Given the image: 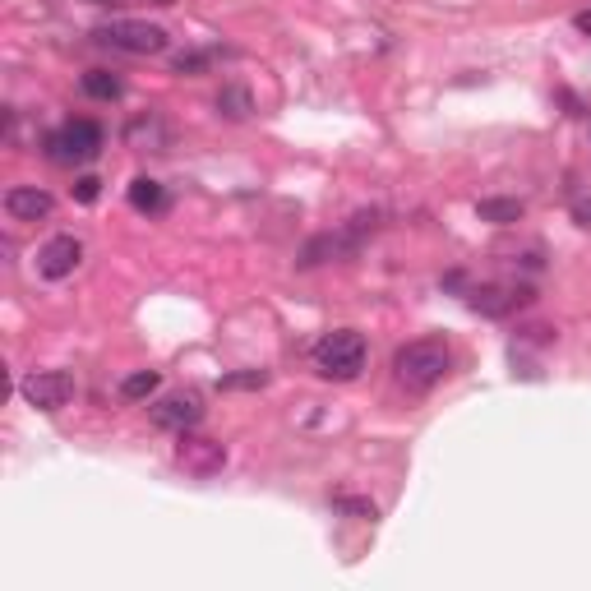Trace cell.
Instances as JSON below:
<instances>
[{
  "label": "cell",
  "instance_id": "obj_24",
  "mask_svg": "<svg viewBox=\"0 0 591 591\" xmlns=\"http://www.w3.org/2000/svg\"><path fill=\"white\" fill-rule=\"evenodd\" d=\"M157 5H171V0H157Z\"/></svg>",
  "mask_w": 591,
  "mask_h": 591
},
{
  "label": "cell",
  "instance_id": "obj_6",
  "mask_svg": "<svg viewBox=\"0 0 591 591\" xmlns=\"http://www.w3.org/2000/svg\"><path fill=\"white\" fill-rule=\"evenodd\" d=\"M19 398L37 411H61L74 398V374L65 370H33L19 379Z\"/></svg>",
  "mask_w": 591,
  "mask_h": 591
},
{
  "label": "cell",
  "instance_id": "obj_23",
  "mask_svg": "<svg viewBox=\"0 0 591 591\" xmlns=\"http://www.w3.org/2000/svg\"><path fill=\"white\" fill-rule=\"evenodd\" d=\"M573 24H578V28H582V33H591V10H582V14H578V19H573Z\"/></svg>",
  "mask_w": 591,
  "mask_h": 591
},
{
  "label": "cell",
  "instance_id": "obj_10",
  "mask_svg": "<svg viewBox=\"0 0 591 591\" xmlns=\"http://www.w3.org/2000/svg\"><path fill=\"white\" fill-rule=\"evenodd\" d=\"M79 259H84L79 236H51V241L37 250V273L47 282H65L74 268H79Z\"/></svg>",
  "mask_w": 591,
  "mask_h": 591
},
{
  "label": "cell",
  "instance_id": "obj_8",
  "mask_svg": "<svg viewBox=\"0 0 591 591\" xmlns=\"http://www.w3.org/2000/svg\"><path fill=\"white\" fill-rule=\"evenodd\" d=\"M176 467H185L190 476L208 481V476H218V471L227 467V448H222L218 439H208V435H194V430H185L181 444H176Z\"/></svg>",
  "mask_w": 591,
  "mask_h": 591
},
{
  "label": "cell",
  "instance_id": "obj_3",
  "mask_svg": "<svg viewBox=\"0 0 591 591\" xmlns=\"http://www.w3.org/2000/svg\"><path fill=\"white\" fill-rule=\"evenodd\" d=\"M314 370L333 379V384H351L365 370V338L356 328H333L314 342Z\"/></svg>",
  "mask_w": 591,
  "mask_h": 591
},
{
  "label": "cell",
  "instance_id": "obj_19",
  "mask_svg": "<svg viewBox=\"0 0 591 591\" xmlns=\"http://www.w3.org/2000/svg\"><path fill=\"white\" fill-rule=\"evenodd\" d=\"M213 65V51H181L176 56V74H204Z\"/></svg>",
  "mask_w": 591,
  "mask_h": 591
},
{
  "label": "cell",
  "instance_id": "obj_16",
  "mask_svg": "<svg viewBox=\"0 0 591 591\" xmlns=\"http://www.w3.org/2000/svg\"><path fill=\"white\" fill-rule=\"evenodd\" d=\"M84 93L97 97V102H116V97L125 93V84H121V79H116L111 70H88V74H84Z\"/></svg>",
  "mask_w": 591,
  "mask_h": 591
},
{
  "label": "cell",
  "instance_id": "obj_22",
  "mask_svg": "<svg viewBox=\"0 0 591 591\" xmlns=\"http://www.w3.org/2000/svg\"><path fill=\"white\" fill-rule=\"evenodd\" d=\"M573 222L591 231V199H578V204H573Z\"/></svg>",
  "mask_w": 591,
  "mask_h": 591
},
{
  "label": "cell",
  "instance_id": "obj_1",
  "mask_svg": "<svg viewBox=\"0 0 591 591\" xmlns=\"http://www.w3.org/2000/svg\"><path fill=\"white\" fill-rule=\"evenodd\" d=\"M379 227H384V213H379V208H361V213H351L338 231H324V236L305 241V250H301L296 264H301V268H319V264H342V259H356V254L365 250V241H370Z\"/></svg>",
  "mask_w": 591,
  "mask_h": 591
},
{
  "label": "cell",
  "instance_id": "obj_20",
  "mask_svg": "<svg viewBox=\"0 0 591 591\" xmlns=\"http://www.w3.org/2000/svg\"><path fill=\"white\" fill-rule=\"evenodd\" d=\"M333 508H338V513H351V518H379V508L370 504V499H351V495H338L333 499Z\"/></svg>",
  "mask_w": 591,
  "mask_h": 591
},
{
  "label": "cell",
  "instance_id": "obj_13",
  "mask_svg": "<svg viewBox=\"0 0 591 591\" xmlns=\"http://www.w3.org/2000/svg\"><path fill=\"white\" fill-rule=\"evenodd\" d=\"M130 208H139V213H162V208H167V190H162V181L139 176V181L130 185Z\"/></svg>",
  "mask_w": 591,
  "mask_h": 591
},
{
  "label": "cell",
  "instance_id": "obj_17",
  "mask_svg": "<svg viewBox=\"0 0 591 591\" xmlns=\"http://www.w3.org/2000/svg\"><path fill=\"white\" fill-rule=\"evenodd\" d=\"M130 144L134 148H148V153H162V148H167V130H162L153 116H148V121H134L130 125Z\"/></svg>",
  "mask_w": 591,
  "mask_h": 591
},
{
  "label": "cell",
  "instance_id": "obj_2",
  "mask_svg": "<svg viewBox=\"0 0 591 591\" xmlns=\"http://www.w3.org/2000/svg\"><path fill=\"white\" fill-rule=\"evenodd\" d=\"M448 370H453V356H448V347L435 338L407 342V347H398V356H393V379H398L407 393H430V388H439L448 379Z\"/></svg>",
  "mask_w": 591,
  "mask_h": 591
},
{
  "label": "cell",
  "instance_id": "obj_14",
  "mask_svg": "<svg viewBox=\"0 0 591 591\" xmlns=\"http://www.w3.org/2000/svg\"><path fill=\"white\" fill-rule=\"evenodd\" d=\"M162 388V374L157 370H134V374H125L121 379V398L125 402H148Z\"/></svg>",
  "mask_w": 591,
  "mask_h": 591
},
{
  "label": "cell",
  "instance_id": "obj_7",
  "mask_svg": "<svg viewBox=\"0 0 591 591\" xmlns=\"http://www.w3.org/2000/svg\"><path fill=\"white\" fill-rule=\"evenodd\" d=\"M531 296H536V291H531L527 282H481V287L467 291V305L476 314H485V319H508L513 310L531 305Z\"/></svg>",
  "mask_w": 591,
  "mask_h": 591
},
{
  "label": "cell",
  "instance_id": "obj_15",
  "mask_svg": "<svg viewBox=\"0 0 591 591\" xmlns=\"http://www.w3.org/2000/svg\"><path fill=\"white\" fill-rule=\"evenodd\" d=\"M218 111L227 116V121H250V111H254V102H250V88H241V84H227L218 93Z\"/></svg>",
  "mask_w": 591,
  "mask_h": 591
},
{
  "label": "cell",
  "instance_id": "obj_5",
  "mask_svg": "<svg viewBox=\"0 0 591 591\" xmlns=\"http://www.w3.org/2000/svg\"><path fill=\"white\" fill-rule=\"evenodd\" d=\"M102 144H107V134H102L97 121H70L47 139V157L61 162V167H70V162H93V157L102 153Z\"/></svg>",
  "mask_w": 591,
  "mask_h": 591
},
{
  "label": "cell",
  "instance_id": "obj_9",
  "mask_svg": "<svg viewBox=\"0 0 591 591\" xmlns=\"http://www.w3.org/2000/svg\"><path fill=\"white\" fill-rule=\"evenodd\" d=\"M148 416H153L157 430L185 435V430H194V425L204 421V402H199V393H167V398H157L148 407Z\"/></svg>",
  "mask_w": 591,
  "mask_h": 591
},
{
  "label": "cell",
  "instance_id": "obj_12",
  "mask_svg": "<svg viewBox=\"0 0 591 591\" xmlns=\"http://www.w3.org/2000/svg\"><path fill=\"white\" fill-rule=\"evenodd\" d=\"M476 218L495 222V227H513V222L527 218V204H522V199H481V204H476Z\"/></svg>",
  "mask_w": 591,
  "mask_h": 591
},
{
  "label": "cell",
  "instance_id": "obj_4",
  "mask_svg": "<svg viewBox=\"0 0 591 591\" xmlns=\"http://www.w3.org/2000/svg\"><path fill=\"white\" fill-rule=\"evenodd\" d=\"M93 37L102 47L130 51V56H157V51H167V42H171L167 28L144 24V19H111V24H102Z\"/></svg>",
  "mask_w": 591,
  "mask_h": 591
},
{
  "label": "cell",
  "instance_id": "obj_18",
  "mask_svg": "<svg viewBox=\"0 0 591 591\" xmlns=\"http://www.w3.org/2000/svg\"><path fill=\"white\" fill-rule=\"evenodd\" d=\"M268 384V370H236V374H222V393H250V388H264Z\"/></svg>",
  "mask_w": 591,
  "mask_h": 591
},
{
  "label": "cell",
  "instance_id": "obj_11",
  "mask_svg": "<svg viewBox=\"0 0 591 591\" xmlns=\"http://www.w3.org/2000/svg\"><path fill=\"white\" fill-rule=\"evenodd\" d=\"M51 208H56V199H51L47 190H37V185H14V190H5V213H10L14 222H42V218H51Z\"/></svg>",
  "mask_w": 591,
  "mask_h": 591
},
{
  "label": "cell",
  "instance_id": "obj_21",
  "mask_svg": "<svg viewBox=\"0 0 591 591\" xmlns=\"http://www.w3.org/2000/svg\"><path fill=\"white\" fill-rule=\"evenodd\" d=\"M97 194H102V181H97V176H79V181H74V199H79V204H97Z\"/></svg>",
  "mask_w": 591,
  "mask_h": 591
}]
</instances>
